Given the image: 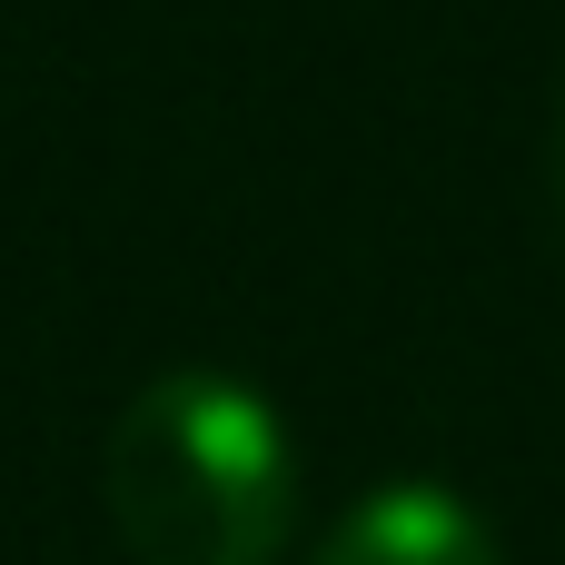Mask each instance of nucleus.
Here are the masks:
<instances>
[{"instance_id":"f03ea898","label":"nucleus","mask_w":565,"mask_h":565,"mask_svg":"<svg viewBox=\"0 0 565 565\" xmlns=\"http://www.w3.org/2000/svg\"><path fill=\"white\" fill-rule=\"evenodd\" d=\"M308 565H507V556H497V526L457 487H377L318 536Z\"/></svg>"},{"instance_id":"7ed1b4c3","label":"nucleus","mask_w":565,"mask_h":565,"mask_svg":"<svg viewBox=\"0 0 565 565\" xmlns=\"http://www.w3.org/2000/svg\"><path fill=\"white\" fill-rule=\"evenodd\" d=\"M556 199H565V129H556Z\"/></svg>"},{"instance_id":"f257e3e1","label":"nucleus","mask_w":565,"mask_h":565,"mask_svg":"<svg viewBox=\"0 0 565 565\" xmlns=\"http://www.w3.org/2000/svg\"><path fill=\"white\" fill-rule=\"evenodd\" d=\"M99 507L129 565H278L298 526V447L248 377L169 367L109 417Z\"/></svg>"}]
</instances>
